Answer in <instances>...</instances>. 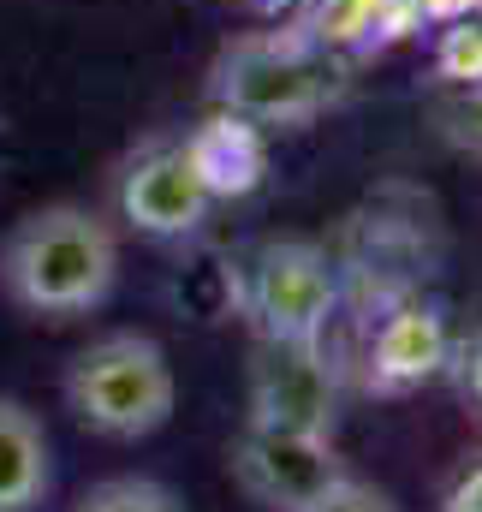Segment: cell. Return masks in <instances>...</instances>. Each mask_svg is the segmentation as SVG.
Returning <instances> with one entry per match:
<instances>
[{
  "mask_svg": "<svg viewBox=\"0 0 482 512\" xmlns=\"http://www.w3.org/2000/svg\"><path fill=\"white\" fill-rule=\"evenodd\" d=\"M120 286V233L90 203H42L0 239V298L30 322H78Z\"/></svg>",
  "mask_w": 482,
  "mask_h": 512,
  "instance_id": "cell-1",
  "label": "cell"
},
{
  "mask_svg": "<svg viewBox=\"0 0 482 512\" xmlns=\"http://www.w3.org/2000/svg\"><path fill=\"white\" fill-rule=\"evenodd\" d=\"M60 399L72 411V423L96 441H149L155 429H167L179 382H173V358L161 352V340L114 328L90 346L72 352Z\"/></svg>",
  "mask_w": 482,
  "mask_h": 512,
  "instance_id": "cell-2",
  "label": "cell"
},
{
  "mask_svg": "<svg viewBox=\"0 0 482 512\" xmlns=\"http://www.w3.org/2000/svg\"><path fill=\"white\" fill-rule=\"evenodd\" d=\"M209 102L250 126H310L334 96L340 72L292 36H233L209 66Z\"/></svg>",
  "mask_w": 482,
  "mask_h": 512,
  "instance_id": "cell-3",
  "label": "cell"
},
{
  "mask_svg": "<svg viewBox=\"0 0 482 512\" xmlns=\"http://www.w3.org/2000/svg\"><path fill=\"white\" fill-rule=\"evenodd\" d=\"M340 304L334 262L316 239H268L250 262V322L262 340H322Z\"/></svg>",
  "mask_w": 482,
  "mask_h": 512,
  "instance_id": "cell-4",
  "label": "cell"
},
{
  "mask_svg": "<svg viewBox=\"0 0 482 512\" xmlns=\"http://www.w3.org/2000/svg\"><path fill=\"white\" fill-rule=\"evenodd\" d=\"M227 471H233V489L250 507L304 512L346 471V459L334 453V435H298V429L244 423L239 441L227 447Z\"/></svg>",
  "mask_w": 482,
  "mask_h": 512,
  "instance_id": "cell-5",
  "label": "cell"
},
{
  "mask_svg": "<svg viewBox=\"0 0 482 512\" xmlns=\"http://www.w3.org/2000/svg\"><path fill=\"white\" fill-rule=\"evenodd\" d=\"M262 429L334 435L340 423V382L316 340H262L250 346V417Z\"/></svg>",
  "mask_w": 482,
  "mask_h": 512,
  "instance_id": "cell-6",
  "label": "cell"
},
{
  "mask_svg": "<svg viewBox=\"0 0 482 512\" xmlns=\"http://www.w3.org/2000/svg\"><path fill=\"white\" fill-rule=\"evenodd\" d=\"M114 209H120V221L137 239H161L167 245V239H191L209 221L215 197H209L203 173L191 167L185 143H149L120 167Z\"/></svg>",
  "mask_w": 482,
  "mask_h": 512,
  "instance_id": "cell-7",
  "label": "cell"
},
{
  "mask_svg": "<svg viewBox=\"0 0 482 512\" xmlns=\"http://www.w3.org/2000/svg\"><path fill=\"white\" fill-rule=\"evenodd\" d=\"M453 358V340H447V316L435 304H405L381 322L375 346H369V393L381 399H405L423 382H435Z\"/></svg>",
  "mask_w": 482,
  "mask_h": 512,
  "instance_id": "cell-8",
  "label": "cell"
},
{
  "mask_svg": "<svg viewBox=\"0 0 482 512\" xmlns=\"http://www.w3.org/2000/svg\"><path fill=\"white\" fill-rule=\"evenodd\" d=\"M54 495V441L42 417L0 393V512H42Z\"/></svg>",
  "mask_w": 482,
  "mask_h": 512,
  "instance_id": "cell-9",
  "label": "cell"
},
{
  "mask_svg": "<svg viewBox=\"0 0 482 512\" xmlns=\"http://www.w3.org/2000/svg\"><path fill=\"white\" fill-rule=\"evenodd\" d=\"M185 149H191V167L203 173V185H209L215 203H221V197L256 191L262 173H268L262 131L250 126V120H233V114H215L209 126H197L191 137H185Z\"/></svg>",
  "mask_w": 482,
  "mask_h": 512,
  "instance_id": "cell-10",
  "label": "cell"
},
{
  "mask_svg": "<svg viewBox=\"0 0 482 512\" xmlns=\"http://www.w3.org/2000/svg\"><path fill=\"white\" fill-rule=\"evenodd\" d=\"M66 512H191V507L179 501L173 483L143 477V471H125V477H102V483H90Z\"/></svg>",
  "mask_w": 482,
  "mask_h": 512,
  "instance_id": "cell-11",
  "label": "cell"
},
{
  "mask_svg": "<svg viewBox=\"0 0 482 512\" xmlns=\"http://www.w3.org/2000/svg\"><path fill=\"white\" fill-rule=\"evenodd\" d=\"M435 137L465 155V161H482V84H459L453 96L435 102Z\"/></svg>",
  "mask_w": 482,
  "mask_h": 512,
  "instance_id": "cell-12",
  "label": "cell"
},
{
  "mask_svg": "<svg viewBox=\"0 0 482 512\" xmlns=\"http://www.w3.org/2000/svg\"><path fill=\"white\" fill-rule=\"evenodd\" d=\"M304 512H399V501L387 489H375L369 477H358V471H340Z\"/></svg>",
  "mask_w": 482,
  "mask_h": 512,
  "instance_id": "cell-13",
  "label": "cell"
},
{
  "mask_svg": "<svg viewBox=\"0 0 482 512\" xmlns=\"http://www.w3.org/2000/svg\"><path fill=\"white\" fill-rule=\"evenodd\" d=\"M441 72H447L453 84H482V24L447 30V42H441Z\"/></svg>",
  "mask_w": 482,
  "mask_h": 512,
  "instance_id": "cell-14",
  "label": "cell"
},
{
  "mask_svg": "<svg viewBox=\"0 0 482 512\" xmlns=\"http://www.w3.org/2000/svg\"><path fill=\"white\" fill-rule=\"evenodd\" d=\"M447 364H453V376H459L465 405L482 417V322L465 334V340H459V346H453V358H447Z\"/></svg>",
  "mask_w": 482,
  "mask_h": 512,
  "instance_id": "cell-15",
  "label": "cell"
},
{
  "mask_svg": "<svg viewBox=\"0 0 482 512\" xmlns=\"http://www.w3.org/2000/svg\"><path fill=\"white\" fill-rule=\"evenodd\" d=\"M441 512H482V459H471L453 477V489L441 495Z\"/></svg>",
  "mask_w": 482,
  "mask_h": 512,
  "instance_id": "cell-16",
  "label": "cell"
}]
</instances>
